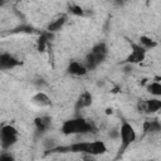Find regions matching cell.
I'll use <instances>...</instances> for the list:
<instances>
[{"label": "cell", "mask_w": 161, "mask_h": 161, "mask_svg": "<svg viewBox=\"0 0 161 161\" xmlns=\"http://www.w3.org/2000/svg\"><path fill=\"white\" fill-rule=\"evenodd\" d=\"M93 103V96L91 94V92L84 91L83 93L79 94L77 102H75V108L77 109H82V108H87L89 106H92Z\"/></svg>", "instance_id": "12"}, {"label": "cell", "mask_w": 161, "mask_h": 161, "mask_svg": "<svg viewBox=\"0 0 161 161\" xmlns=\"http://www.w3.org/2000/svg\"><path fill=\"white\" fill-rule=\"evenodd\" d=\"M5 4H6V0H0V8H1V6H4Z\"/></svg>", "instance_id": "22"}, {"label": "cell", "mask_w": 161, "mask_h": 161, "mask_svg": "<svg viewBox=\"0 0 161 161\" xmlns=\"http://www.w3.org/2000/svg\"><path fill=\"white\" fill-rule=\"evenodd\" d=\"M108 54V47L106 43L99 42L96 45H93V48L89 50V53L84 57V65L88 70H92L94 68H97L107 57Z\"/></svg>", "instance_id": "3"}, {"label": "cell", "mask_w": 161, "mask_h": 161, "mask_svg": "<svg viewBox=\"0 0 161 161\" xmlns=\"http://www.w3.org/2000/svg\"><path fill=\"white\" fill-rule=\"evenodd\" d=\"M112 112H113L112 108H107V109H106V113H107V114H112Z\"/></svg>", "instance_id": "21"}, {"label": "cell", "mask_w": 161, "mask_h": 161, "mask_svg": "<svg viewBox=\"0 0 161 161\" xmlns=\"http://www.w3.org/2000/svg\"><path fill=\"white\" fill-rule=\"evenodd\" d=\"M93 131H94L93 123L83 117H74L65 119L60 126V132L65 136L84 135V133H91Z\"/></svg>", "instance_id": "2"}, {"label": "cell", "mask_w": 161, "mask_h": 161, "mask_svg": "<svg viewBox=\"0 0 161 161\" xmlns=\"http://www.w3.org/2000/svg\"><path fill=\"white\" fill-rule=\"evenodd\" d=\"M19 132L18 130L11 126V125H5L0 128V145L4 150L10 148L13 145L16 143L18 141Z\"/></svg>", "instance_id": "5"}, {"label": "cell", "mask_w": 161, "mask_h": 161, "mask_svg": "<svg viewBox=\"0 0 161 161\" xmlns=\"http://www.w3.org/2000/svg\"><path fill=\"white\" fill-rule=\"evenodd\" d=\"M31 103L38 106V107H48V106H50L52 101L44 92H36L31 97Z\"/></svg>", "instance_id": "14"}, {"label": "cell", "mask_w": 161, "mask_h": 161, "mask_svg": "<svg viewBox=\"0 0 161 161\" xmlns=\"http://www.w3.org/2000/svg\"><path fill=\"white\" fill-rule=\"evenodd\" d=\"M50 152H73V153H83L89 156H98L107 152V146L103 141H79L74 142L65 147H52Z\"/></svg>", "instance_id": "1"}, {"label": "cell", "mask_w": 161, "mask_h": 161, "mask_svg": "<svg viewBox=\"0 0 161 161\" xmlns=\"http://www.w3.org/2000/svg\"><path fill=\"white\" fill-rule=\"evenodd\" d=\"M118 136H119V148H118V153H123L137 138V133L133 128V126L131 123H128L127 121H123L121 125V128L118 131Z\"/></svg>", "instance_id": "4"}, {"label": "cell", "mask_w": 161, "mask_h": 161, "mask_svg": "<svg viewBox=\"0 0 161 161\" xmlns=\"http://www.w3.org/2000/svg\"><path fill=\"white\" fill-rule=\"evenodd\" d=\"M67 72L70 74V75H74V77H83L88 73V69L86 68L84 63L83 62H79V60H72L68 67H67Z\"/></svg>", "instance_id": "9"}, {"label": "cell", "mask_w": 161, "mask_h": 161, "mask_svg": "<svg viewBox=\"0 0 161 161\" xmlns=\"http://www.w3.org/2000/svg\"><path fill=\"white\" fill-rule=\"evenodd\" d=\"M147 92L152 96V97H160L161 96V83H160V77H156L155 80L150 82L146 87Z\"/></svg>", "instance_id": "15"}, {"label": "cell", "mask_w": 161, "mask_h": 161, "mask_svg": "<svg viewBox=\"0 0 161 161\" xmlns=\"http://www.w3.org/2000/svg\"><path fill=\"white\" fill-rule=\"evenodd\" d=\"M112 3L114 5H117V6H121V5H123L126 3V0H112Z\"/></svg>", "instance_id": "20"}, {"label": "cell", "mask_w": 161, "mask_h": 161, "mask_svg": "<svg viewBox=\"0 0 161 161\" xmlns=\"http://www.w3.org/2000/svg\"><path fill=\"white\" fill-rule=\"evenodd\" d=\"M130 45H131V53L126 57L125 63H127V64H138V63H142L145 60V58H146L147 50L143 47H141L138 43L131 42Z\"/></svg>", "instance_id": "7"}, {"label": "cell", "mask_w": 161, "mask_h": 161, "mask_svg": "<svg viewBox=\"0 0 161 161\" xmlns=\"http://www.w3.org/2000/svg\"><path fill=\"white\" fill-rule=\"evenodd\" d=\"M68 10H69L70 14H73V15H75V16H84V10H83V8H82L80 5H78V4H74V3L69 4V5H68Z\"/></svg>", "instance_id": "17"}, {"label": "cell", "mask_w": 161, "mask_h": 161, "mask_svg": "<svg viewBox=\"0 0 161 161\" xmlns=\"http://www.w3.org/2000/svg\"><path fill=\"white\" fill-rule=\"evenodd\" d=\"M19 65H21V62L15 55H13L9 52L0 53V69L1 70H10Z\"/></svg>", "instance_id": "8"}, {"label": "cell", "mask_w": 161, "mask_h": 161, "mask_svg": "<svg viewBox=\"0 0 161 161\" xmlns=\"http://www.w3.org/2000/svg\"><path fill=\"white\" fill-rule=\"evenodd\" d=\"M15 31H20V33H33V28L29 25H21L19 26Z\"/></svg>", "instance_id": "19"}, {"label": "cell", "mask_w": 161, "mask_h": 161, "mask_svg": "<svg viewBox=\"0 0 161 161\" xmlns=\"http://www.w3.org/2000/svg\"><path fill=\"white\" fill-rule=\"evenodd\" d=\"M138 44H140L141 47H143L146 50L152 49V48H155V47L157 45L156 40H153L152 38H150V36H147V35H141L140 39H138Z\"/></svg>", "instance_id": "16"}, {"label": "cell", "mask_w": 161, "mask_h": 161, "mask_svg": "<svg viewBox=\"0 0 161 161\" xmlns=\"http://www.w3.org/2000/svg\"><path fill=\"white\" fill-rule=\"evenodd\" d=\"M13 160H14V156L10 152H4L0 155V161H13Z\"/></svg>", "instance_id": "18"}, {"label": "cell", "mask_w": 161, "mask_h": 161, "mask_svg": "<svg viewBox=\"0 0 161 161\" xmlns=\"http://www.w3.org/2000/svg\"><path fill=\"white\" fill-rule=\"evenodd\" d=\"M52 125V118L49 116H38L34 118V126H35V130L39 132V133H44L49 130Z\"/></svg>", "instance_id": "10"}, {"label": "cell", "mask_w": 161, "mask_h": 161, "mask_svg": "<svg viewBox=\"0 0 161 161\" xmlns=\"http://www.w3.org/2000/svg\"><path fill=\"white\" fill-rule=\"evenodd\" d=\"M52 36H53V33H50L48 30H45V31L39 34V36L36 39V49H38V52L43 53L49 48V40H50Z\"/></svg>", "instance_id": "11"}, {"label": "cell", "mask_w": 161, "mask_h": 161, "mask_svg": "<svg viewBox=\"0 0 161 161\" xmlns=\"http://www.w3.org/2000/svg\"><path fill=\"white\" fill-rule=\"evenodd\" d=\"M65 21H67V16H65V15H59L58 18L53 19V20L47 25V29H45V30H48V31H50V33H57V31H59V30L64 26Z\"/></svg>", "instance_id": "13"}, {"label": "cell", "mask_w": 161, "mask_h": 161, "mask_svg": "<svg viewBox=\"0 0 161 161\" xmlns=\"http://www.w3.org/2000/svg\"><path fill=\"white\" fill-rule=\"evenodd\" d=\"M160 109H161L160 97H152L148 99H142V101H138V103H137V111L141 113L152 114V113L158 112Z\"/></svg>", "instance_id": "6"}]
</instances>
